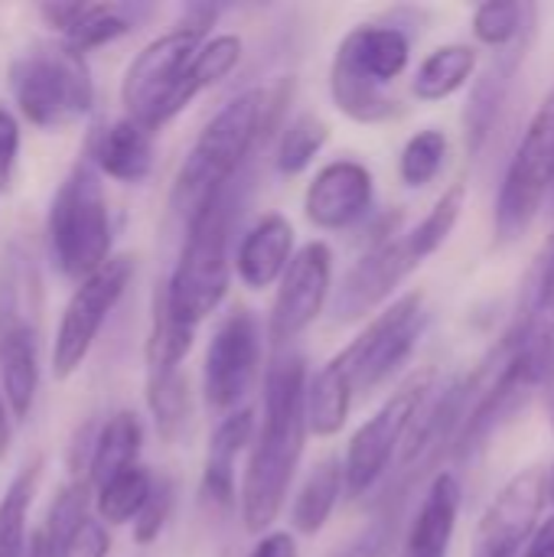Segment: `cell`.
Segmentation results:
<instances>
[{
  "label": "cell",
  "mask_w": 554,
  "mask_h": 557,
  "mask_svg": "<svg viewBox=\"0 0 554 557\" xmlns=\"http://www.w3.org/2000/svg\"><path fill=\"white\" fill-rule=\"evenodd\" d=\"M147 408L150 418L160 431L163 441H173L189 414V382L183 379V372L163 375V379H147Z\"/></svg>",
  "instance_id": "obj_37"
},
{
  "label": "cell",
  "mask_w": 554,
  "mask_h": 557,
  "mask_svg": "<svg viewBox=\"0 0 554 557\" xmlns=\"http://www.w3.org/2000/svg\"><path fill=\"white\" fill-rule=\"evenodd\" d=\"M291 258H294V225L281 212H271L242 238L235 255V271L245 287L264 290L281 281Z\"/></svg>",
  "instance_id": "obj_18"
},
{
  "label": "cell",
  "mask_w": 554,
  "mask_h": 557,
  "mask_svg": "<svg viewBox=\"0 0 554 557\" xmlns=\"http://www.w3.org/2000/svg\"><path fill=\"white\" fill-rule=\"evenodd\" d=\"M519 557H554V516L532 532L529 545L522 548Z\"/></svg>",
  "instance_id": "obj_44"
},
{
  "label": "cell",
  "mask_w": 554,
  "mask_h": 557,
  "mask_svg": "<svg viewBox=\"0 0 554 557\" xmlns=\"http://www.w3.org/2000/svg\"><path fill=\"white\" fill-rule=\"evenodd\" d=\"M464 202H467V183L460 180V183L447 186L441 193V199L434 202V209L405 235V242H408V248H411V255H415L418 264L424 258L438 255L444 248V242L454 235V228H457V222L464 215Z\"/></svg>",
  "instance_id": "obj_33"
},
{
  "label": "cell",
  "mask_w": 554,
  "mask_h": 557,
  "mask_svg": "<svg viewBox=\"0 0 554 557\" xmlns=\"http://www.w3.org/2000/svg\"><path fill=\"white\" fill-rule=\"evenodd\" d=\"M10 408H7V401H3V395H0V457L10 450V434H13V428H10Z\"/></svg>",
  "instance_id": "obj_45"
},
{
  "label": "cell",
  "mask_w": 554,
  "mask_h": 557,
  "mask_svg": "<svg viewBox=\"0 0 554 557\" xmlns=\"http://www.w3.org/2000/svg\"><path fill=\"white\" fill-rule=\"evenodd\" d=\"M85 160L98 170V176L140 183L153 170V131L131 117H118L88 137Z\"/></svg>",
  "instance_id": "obj_17"
},
{
  "label": "cell",
  "mask_w": 554,
  "mask_h": 557,
  "mask_svg": "<svg viewBox=\"0 0 554 557\" xmlns=\"http://www.w3.org/2000/svg\"><path fill=\"white\" fill-rule=\"evenodd\" d=\"M376 183L359 160H333L310 180L304 193V215L313 228L343 232L372 209Z\"/></svg>",
  "instance_id": "obj_15"
},
{
  "label": "cell",
  "mask_w": 554,
  "mask_h": 557,
  "mask_svg": "<svg viewBox=\"0 0 554 557\" xmlns=\"http://www.w3.org/2000/svg\"><path fill=\"white\" fill-rule=\"evenodd\" d=\"M206 33L176 26L163 36H157L153 42H147L127 65L124 78H121V104H124V117L144 124L147 131H160L173 121L170 104L173 95L180 88V78L186 72V65L193 62L196 49L202 46Z\"/></svg>",
  "instance_id": "obj_7"
},
{
  "label": "cell",
  "mask_w": 554,
  "mask_h": 557,
  "mask_svg": "<svg viewBox=\"0 0 554 557\" xmlns=\"http://www.w3.org/2000/svg\"><path fill=\"white\" fill-rule=\"evenodd\" d=\"M460 503H464V493H460L457 476L447 470L438 473L411 522L405 557H447L454 529H457V516H460Z\"/></svg>",
  "instance_id": "obj_20"
},
{
  "label": "cell",
  "mask_w": 554,
  "mask_h": 557,
  "mask_svg": "<svg viewBox=\"0 0 554 557\" xmlns=\"http://www.w3.org/2000/svg\"><path fill=\"white\" fill-rule=\"evenodd\" d=\"M255 411L251 408H235L229 411L219 428L209 437V454H206V470H202V496L222 509L235 506L238 483H235V460L245 447L255 441Z\"/></svg>",
  "instance_id": "obj_19"
},
{
  "label": "cell",
  "mask_w": 554,
  "mask_h": 557,
  "mask_svg": "<svg viewBox=\"0 0 554 557\" xmlns=\"http://www.w3.org/2000/svg\"><path fill=\"white\" fill-rule=\"evenodd\" d=\"M261 369V326L248 310L229 313L202 362V392L209 408L216 411H235L242 398L251 392Z\"/></svg>",
  "instance_id": "obj_12"
},
{
  "label": "cell",
  "mask_w": 554,
  "mask_h": 557,
  "mask_svg": "<svg viewBox=\"0 0 554 557\" xmlns=\"http://www.w3.org/2000/svg\"><path fill=\"white\" fill-rule=\"evenodd\" d=\"M248 557H300V552H297V542H294L291 532H268L248 552Z\"/></svg>",
  "instance_id": "obj_43"
},
{
  "label": "cell",
  "mask_w": 554,
  "mask_h": 557,
  "mask_svg": "<svg viewBox=\"0 0 554 557\" xmlns=\"http://www.w3.org/2000/svg\"><path fill=\"white\" fill-rule=\"evenodd\" d=\"M522 346V369L529 382H539L554 359V235L542 255L539 281L532 290V304L516 323Z\"/></svg>",
  "instance_id": "obj_21"
},
{
  "label": "cell",
  "mask_w": 554,
  "mask_h": 557,
  "mask_svg": "<svg viewBox=\"0 0 554 557\" xmlns=\"http://www.w3.org/2000/svg\"><path fill=\"white\" fill-rule=\"evenodd\" d=\"M333 294V251L327 242H307L294 251L287 271L278 281V294L268 317V336L274 346L294 343L323 313Z\"/></svg>",
  "instance_id": "obj_11"
},
{
  "label": "cell",
  "mask_w": 554,
  "mask_h": 557,
  "mask_svg": "<svg viewBox=\"0 0 554 557\" xmlns=\"http://www.w3.org/2000/svg\"><path fill=\"white\" fill-rule=\"evenodd\" d=\"M532 13V7L526 3H516V0H493V3H480L473 10V36L477 42L483 46H493V49H506L513 46L522 29L529 26L526 16Z\"/></svg>",
  "instance_id": "obj_38"
},
{
  "label": "cell",
  "mask_w": 554,
  "mask_h": 557,
  "mask_svg": "<svg viewBox=\"0 0 554 557\" xmlns=\"http://www.w3.org/2000/svg\"><path fill=\"white\" fill-rule=\"evenodd\" d=\"M392 532H395V519H379L336 557H385L392 548Z\"/></svg>",
  "instance_id": "obj_42"
},
{
  "label": "cell",
  "mask_w": 554,
  "mask_h": 557,
  "mask_svg": "<svg viewBox=\"0 0 554 557\" xmlns=\"http://www.w3.org/2000/svg\"><path fill=\"white\" fill-rule=\"evenodd\" d=\"M173 496H176L173 483L153 476V490H150L144 509L137 512V519H134V542L137 545H153L163 535V529L170 522V512H173Z\"/></svg>",
  "instance_id": "obj_39"
},
{
  "label": "cell",
  "mask_w": 554,
  "mask_h": 557,
  "mask_svg": "<svg viewBox=\"0 0 554 557\" xmlns=\"http://www.w3.org/2000/svg\"><path fill=\"white\" fill-rule=\"evenodd\" d=\"M10 91L20 114L42 131H59L78 121L95 101V82L85 52L65 42L23 52L10 65Z\"/></svg>",
  "instance_id": "obj_5"
},
{
  "label": "cell",
  "mask_w": 554,
  "mask_h": 557,
  "mask_svg": "<svg viewBox=\"0 0 554 557\" xmlns=\"http://www.w3.org/2000/svg\"><path fill=\"white\" fill-rule=\"evenodd\" d=\"M131 13L121 3H78V13L72 20V26L62 33V42L85 52V49H98L108 46L121 36L131 33Z\"/></svg>",
  "instance_id": "obj_34"
},
{
  "label": "cell",
  "mask_w": 554,
  "mask_h": 557,
  "mask_svg": "<svg viewBox=\"0 0 554 557\" xmlns=\"http://www.w3.org/2000/svg\"><path fill=\"white\" fill-rule=\"evenodd\" d=\"M431 388H434V372L415 375L353 434L346 457L340 460L343 463V493L359 499L389 473V467L398 457V447L405 441V431H408L411 418L418 414V408L424 405V398L431 395Z\"/></svg>",
  "instance_id": "obj_9"
},
{
  "label": "cell",
  "mask_w": 554,
  "mask_h": 557,
  "mask_svg": "<svg viewBox=\"0 0 554 557\" xmlns=\"http://www.w3.org/2000/svg\"><path fill=\"white\" fill-rule=\"evenodd\" d=\"M193 333H196V326L180 323V320L167 310L163 290H157V297H153L150 336H147V349H144L147 379H163V375L180 372L183 359H186L189 349H193Z\"/></svg>",
  "instance_id": "obj_29"
},
{
  "label": "cell",
  "mask_w": 554,
  "mask_h": 557,
  "mask_svg": "<svg viewBox=\"0 0 554 557\" xmlns=\"http://www.w3.org/2000/svg\"><path fill=\"white\" fill-rule=\"evenodd\" d=\"M522 52L516 55H506L500 59L473 88L470 95V104H467V137H470V150L477 153L487 140V134L493 131V121L503 108V98H506V88H509V78L519 65Z\"/></svg>",
  "instance_id": "obj_30"
},
{
  "label": "cell",
  "mask_w": 554,
  "mask_h": 557,
  "mask_svg": "<svg viewBox=\"0 0 554 557\" xmlns=\"http://www.w3.org/2000/svg\"><path fill=\"white\" fill-rule=\"evenodd\" d=\"M88 480H72L69 486H62L39 529L26 539L23 557H62L72 532L88 519Z\"/></svg>",
  "instance_id": "obj_26"
},
{
  "label": "cell",
  "mask_w": 554,
  "mask_h": 557,
  "mask_svg": "<svg viewBox=\"0 0 554 557\" xmlns=\"http://www.w3.org/2000/svg\"><path fill=\"white\" fill-rule=\"evenodd\" d=\"M307 359L297 352H278L264 372V424L255 431L251 457L242 476L238 503L248 535H268V529L284 512L297 463L304 457L307 421Z\"/></svg>",
  "instance_id": "obj_1"
},
{
  "label": "cell",
  "mask_w": 554,
  "mask_h": 557,
  "mask_svg": "<svg viewBox=\"0 0 554 557\" xmlns=\"http://www.w3.org/2000/svg\"><path fill=\"white\" fill-rule=\"evenodd\" d=\"M340 496H343V463L330 457V460H323V463L313 467V473L307 476V483L294 496L291 529L297 535H307V539L320 535L323 525L330 522Z\"/></svg>",
  "instance_id": "obj_28"
},
{
  "label": "cell",
  "mask_w": 554,
  "mask_h": 557,
  "mask_svg": "<svg viewBox=\"0 0 554 557\" xmlns=\"http://www.w3.org/2000/svg\"><path fill=\"white\" fill-rule=\"evenodd\" d=\"M232 219H235V180L216 196H209L186 219L183 251L176 258L170 281L160 287L167 310L186 326H199L206 317H212L229 294Z\"/></svg>",
  "instance_id": "obj_3"
},
{
  "label": "cell",
  "mask_w": 554,
  "mask_h": 557,
  "mask_svg": "<svg viewBox=\"0 0 554 557\" xmlns=\"http://www.w3.org/2000/svg\"><path fill=\"white\" fill-rule=\"evenodd\" d=\"M415 268H418V261H415L405 235L379 242L372 251H366L346 271L336 294L330 297L333 320L336 323H356V320L376 313Z\"/></svg>",
  "instance_id": "obj_14"
},
{
  "label": "cell",
  "mask_w": 554,
  "mask_h": 557,
  "mask_svg": "<svg viewBox=\"0 0 554 557\" xmlns=\"http://www.w3.org/2000/svg\"><path fill=\"white\" fill-rule=\"evenodd\" d=\"M447 150H451V144H447V134L444 131H438V127L418 131L405 144V150L398 157V176H402V183L411 186V189H421L431 180H438V173L444 170Z\"/></svg>",
  "instance_id": "obj_36"
},
{
  "label": "cell",
  "mask_w": 554,
  "mask_h": 557,
  "mask_svg": "<svg viewBox=\"0 0 554 557\" xmlns=\"http://www.w3.org/2000/svg\"><path fill=\"white\" fill-rule=\"evenodd\" d=\"M327 140H330V127H327L323 117H317V114H310V111L291 117V121L284 124V131H281L278 153H274L278 173H284V176L304 173V170L317 160V153L327 147Z\"/></svg>",
  "instance_id": "obj_35"
},
{
  "label": "cell",
  "mask_w": 554,
  "mask_h": 557,
  "mask_svg": "<svg viewBox=\"0 0 554 557\" xmlns=\"http://www.w3.org/2000/svg\"><path fill=\"white\" fill-rule=\"evenodd\" d=\"M424 320L421 290H411L376 313V320L336 356L353 379V392H372L389 382L415 352L424 333Z\"/></svg>",
  "instance_id": "obj_10"
},
{
  "label": "cell",
  "mask_w": 554,
  "mask_h": 557,
  "mask_svg": "<svg viewBox=\"0 0 554 557\" xmlns=\"http://www.w3.org/2000/svg\"><path fill=\"white\" fill-rule=\"evenodd\" d=\"M408 59H411V42L398 26L362 23L343 36L333 65L362 82L389 88L408 69Z\"/></svg>",
  "instance_id": "obj_16"
},
{
  "label": "cell",
  "mask_w": 554,
  "mask_h": 557,
  "mask_svg": "<svg viewBox=\"0 0 554 557\" xmlns=\"http://www.w3.org/2000/svg\"><path fill=\"white\" fill-rule=\"evenodd\" d=\"M554 189V88L526 124L496 196V238H519Z\"/></svg>",
  "instance_id": "obj_6"
},
{
  "label": "cell",
  "mask_w": 554,
  "mask_h": 557,
  "mask_svg": "<svg viewBox=\"0 0 554 557\" xmlns=\"http://www.w3.org/2000/svg\"><path fill=\"white\" fill-rule=\"evenodd\" d=\"M153 490V476L150 470H144L140 463L118 473L114 480H108L104 486H98V496H95V512H98V522L108 529V525H127L137 519V512L144 509L147 496Z\"/></svg>",
  "instance_id": "obj_31"
},
{
  "label": "cell",
  "mask_w": 554,
  "mask_h": 557,
  "mask_svg": "<svg viewBox=\"0 0 554 557\" xmlns=\"http://www.w3.org/2000/svg\"><path fill=\"white\" fill-rule=\"evenodd\" d=\"M42 460H33L23 467L13 483L3 493L0 503V557H23L26 555V519H29V503L39 483Z\"/></svg>",
  "instance_id": "obj_32"
},
{
  "label": "cell",
  "mask_w": 554,
  "mask_h": 557,
  "mask_svg": "<svg viewBox=\"0 0 554 557\" xmlns=\"http://www.w3.org/2000/svg\"><path fill=\"white\" fill-rule=\"evenodd\" d=\"M20 163V121L0 104V193H10Z\"/></svg>",
  "instance_id": "obj_40"
},
{
  "label": "cell",
  "mask_w": 554,
  "mask_h": 557,
  "mask_svg": "<svg viewBox=\"0 0 554 557\" xmlns=\"http://www.w3.org/2000/svg\"><path fill=\"white\" fill-rule=\"evenodd\" d=\"M46 235H49L52 261L65 277L85 281L111 258L108 196L98 170L85 157L59 183L49 206Z\"/></svg>",
  "instance_id": "obj_4"
},
{
  "label": "cell",
  "mask_w": 554,
  "mask_h": 557,
  "mask_svg": "<svg viewBox=\"0 0 554 557\" xmlns=\"http://www.w3.org/2000/svg\"><path fill=\"white\" fill-rule=\"evenodd\" d=\"M477 72V49L467 42H447L438 46L415 72L411 95L418 101H444L457 95Z\"/></svg>",
  "instance_id": "obj_27"
},
{
  "label": "cell",
  "mask_w": 554,
  "mask_h": 557,
  "mask_svg": "<svg viewBox=\"0 0 554 557\" xmlns=\"http://www.w3.org/2000/svg\"><path fill=\"white\" fill-rule=\"evenodd\" d=\"M545 509V470L526 467L516 473L483 512L470 557H519L539 529Z\"/></svg>",
  "instance_id": "obj_13"
},
{
  "label": "cell",
  "mask_w": 554,
  "mask_h": 557,
  "mask_svg": "<svg viewBox=\"0 0 554 557\" xmlns=\"http://www.w3.org/2000/svg\"><path fill=\"white\" fill-rule=\"evenodd\" d=\"M545 408H549V424H552L554 434V359L552 366H549V372H545Z\"/></svg>",
  "instance_id": "obj_46"
},
{
  "label": "cell",
  "mask_w": 554,
  "mask_h": 557,
  "mask_svg": "<svg viewBox=\"0 0 554 557\" xmlns=\"http://www.w3.org/2000/svg\"><path fill=\"white\" fill-rule=\"evenodd\" d=\"M134 268L137 261L131 255H111L95 274L78 281V287L72 290L62 310L59 330H56V343H52V375L59 382L72 379L88 359L104 320L124 297L134 277Z\"/></svg>",
  "instance_id": "obj_8"
},
{
  "label": "cell",
  "mask_w": 554,
  "mask_h": 557,
  "mask_svg": "<svg viewBox=\"0 0 554 557\" xmlns=\"http://www.w3.org/2000/svg\"><path fill=\"white\" fill-rule=\"evenodd\" d=\"M353 379L346 372V366L333 356L313 379H307V392H304V421H307V434L317 437H336L349 418L353 408Z\"/></svg>",
  "instance_id": "obj_23"
},
{
  "label": "cell",
  "mask_w": 554,
  "mask_h": 557,
  "mask_svg": "<svg viewBox=\"0 0 554 557\" xmlns=\"http://www.w3.org/2000/svg\"><path fill=\"white\" fill-rule=\"evenodd\" d=\"M144 447V424L134 411H118L104 421L98 437L91 441V457H88V486H104L118 473L137 467Z\"/></svg>",
  "instance_id": "obj_24"
},
{
  "label": "cell",
  "mask_w": 554,
  "mask_h": 557,
  "mask_svg": "<svg viewBox=\"0 0 554 557\" xmlns=\"http://www.w3.org/2000/svg\"><path fill=\"white\" fill-rule=\"evenodd\" d=\"M242 62V39L235 33H219L212 39H202V46L196 49L193 62L186 65L183 78H180V88L173 95V104H170V114L176 117L186 104H193L206 88L219 85L235 65Z\"/></svg>",
  "instance_id": "obj_25"
},
{
  "label": "cell",
  "mask_w": 554,
  "mask_h": 557,
  "mask_svg": "<svg viewBox=\"0 0 554 557\" xmlns=\"http://www.w3.org/2000/svg\"><path fill=\"white\" fill-rule=\"evenodd\" d=\"M108 552H111L108 529H104L98 519H85V522L72 532V539H69L62 557H108Z\"/></svg>",
  "instance_id": "obj_41"
},
{
  "label": "cell",
  "mask_w": 554,
  "mask_h": 557,
  "mask_svg": "<svg viewBox=\"0 0 554 557\" xmlns=\"http://www.w3.org/2000/svg\"><path fill=\"white\" fill-rule=\"evenodd\" d=\"M36 330L29 323H13L0 330V385L13 421H26L39 388V349Z\"/></svg>",
  "instance_id": "obj_22"
},
{
  "label": "cell",
  "mask_w": 554,
  "mask_h": 557,
  "mask_svg": "<svg viewBox=\"0 0 554 557\" xmlns=\"http://www.w3.org/2000/svg\"><path fill=\"white\" fill-rule=\"evenodd\" d=\"M287 98V85L274 95H268L264 88H248L242 95H235L196 137L193 150L186 153L176 180H173V209L180 215H193L209 196H216L219 189H225L235 173L242 170V163L248 160L251 147L258 144V137H268V127L274 121V114L281 111Z\"/></svg>",
  "instance_id": "obj_2"
},
{
  "label": "cell",
  "mask_w": 554,
  "mask_h": 557,
  "mask_svg": "<svg viewBox=\"0 0 554 557\" xmlns=\"http://www.w3.org/2000/svg\"><path fill=\"white\" fill-rule=\"evenodd\" d=\"M545 503H552L554 506V467L545 473Z\"/></svg>",
  "instance_id": "obj_47"
}]
</instances>
